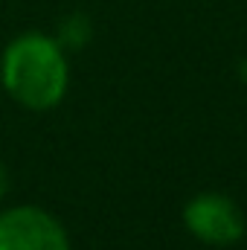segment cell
I'll return each mask as SVG.
<instances>
[{"label":"cell","mask_w":247,"mask_h":250,"mask_svg":"<svg viewBox=\"0 0 247 250\" xmlns=\"http://www.w3.org/2000/svg\"><path fill=\"white\" fill-rule=\"evenodd\" d=\"M0 87L26 111L59 108L70 87L67 53L50 32L26 29L0 53Z\"/></svg>","instance_id":"cell-1"},{"label":"cell","mask_w":247,"mask_h":250,"mask_svg":"<svg viewBox=\"0 0 247 250\" xmlns=\"http://www.w3.org/2000/svg\"><path fill=\"white\" fill-rule=\"evenodd\" d=\"M0 250H70V236L50 209L15 204L0 209Z\"/></svg>","instance_id":"cell-2"},{"label":"cell","mask_w":247,"mask_h":250,"mask_svg":"<svg viewBox=\"0 0 247 250\" xmlns=\"http://www.w3.org/2000/svg\"><path fill=\"white\" fill-rule=\"evenodd\" d=\"M184 224L198 242L212 248H230L242 242L247 230L242 207L221 192H198L184 207Z\"/></svg>","instance_id":"cell-3"},{"label":"cell","mask_w":247,"mask_h":250,"mask_svg":"<svg viewBox=\"0 0 247 250\" xmlns=\"http://www.w3.org/2000/svg\"><path fill=\"white\" fill-rule=\"evenodd\" d=\"M53 38L59 41V47H62L67 56H70V53L84 50V47L93 41V21H90V15H87V12H82V9H76V12L64 15L62 21L56 23Z\"/></svg>","instance_id":"cell-4"},{"label":"cell","mask_w":247,"mask_h":250,"mask_svg":"<svg viewBox=\"0 0 247 250\" xmlns=\"http://www.w3.org/2000/svg\"><path fill=\"white\" fill-rule=\"evenodd\" d=\"M9 189H12V175H9V166L0 160V201L9 195Z\"/></svg>","instance_id":"cell-5"},{"label":"cell","mask_w":247,"mask_h":250,"mask_svg":"<svg viewBox=\"0 0 247 250\" xmlns=\"http://www.w3.org/2000/svg\"><path fill=\"white\" fill-rule=\"evenodd\" d=\"M239 79H242V82L247 84V59H245L242 64H239Z\"/></svg>","instance_id":"cell-6"}]
</instances>
